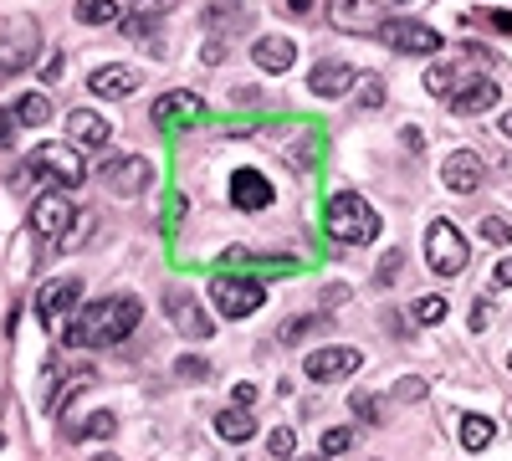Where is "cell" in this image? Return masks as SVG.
Masks as SVG:
<instances>
[{
	"instance_id": "cell-27",
	"label": "cell",
	"mask_w": 512,
	"mask_h": 461,
	"mask_svg": "<svg viewBox=\"0 0 512 461\" xmlns=\"http://www.w3.org/2000/svg\"><path fill=\"white\" fill-rule=\"evenodd\" d=\"M72 16H77L82 26H113V21H118V6H113V0H77Z\"/></svg>"
},
{
	"instance_id": "cell-15",
	"label": "cell",
	"mask_w": 512,
	"mask_h": 461,
	"mask_svg": "<svg viewBox=\"0 0 512 461\" xmlns=\"http://www.w3.org/2000/svg\"><path fill=\"white\" fill-rule=\"evenodd\" d=\"M354 82H359V72H354L349 62L328 57V62H318V67L308 72V93H313V98H344Z\"/></svg>"
},
{
	"instance_id": "cell-4",
	"label": "cell",
	"mask_w": 512,
	"mask_h": 461,
	"mask_svg": "<svg viewBox=\"0 0 512 461\" xmlns=\"http://www.w3.org/2000/svg\"><path fill=\"white\" fill-rule=\"evenodd\" d=\"M425 262H431L441 277H461L466 262H472V251H466L461 231H456L446 216H436L431 226H425Z\"/></svg>"
},
{
	"instance_id": "cell-18",
	"label": "cell",
	"mask_w": 512,
	"mask_h": 461,
	"mask_svg": "<svg viewBox=\"0 0 512 461\" xmlns=\"http://www.w3.org/2000/svg\"><path fill=\"white\" fill-rule=\"evenodd\" d=\"M67 139L88 144V149H108L113 123H108L103 113H93V108H72V113H67Z\"/></svg>"
},
{
	"instance_id": "cell-1",
	"label": "cell",
	"mask_w": 512,
	"mask_h": 461,
	"mask_svg": "<svg viewBox=\"0 0 512 461\" xmlns=\"http://www.w3.org/2000/svg\"><path fill=\"white\" fill-rule=\"evenodd\" d=\"M139 318H144V303L128 298V292H118V298L88 303V313L67 328V339L77 349H108V344H123L128 333L139 328Z\"/></svg>"
},
{
	"instance_id": "cell-39",
	"label": "cell",
	"mask_w": 512,
	"mask_h": 461,
	"mask_svg": "<svg viewBox=\"0 0 512 461\" xmlns=\"http://www.w3.org/2000/svg\"><path fill=\"white\" fill-rule=\"evenodd\" d=\"M400 277V251H390V257H384V267H379V282H395Z\"/></svg>"
},
{
	"instance_id": "cell-13",
	"label": "cell",
	"mask_w": 512,
	"mask_h": 461,
	"mask_svg": "<svg viewBox=\"0 0 512 461\" xmlns=\"http://www.w3.org/2000/svg\"><path fill=\"white\" fill-rule=\"evenodd\" d=\"M364 359H359V349H349V344H333V349H318V354H308V380L313 385H328V380H344V374H354Z\"/></svg>"
},
{
	"instance_id": "cell-31",
	"label": "cell",
	"mask_w": 512,
	"mask_h": 461,
	"mask_svg": "<svg viewBox=\"0 0 512 461\" xmlns=\"http://www.w3.org/2000/svg\"><path fill=\"white\" fill-rule=\"evenodd\" d=\"M354 103H359V108H379V103H384V82H379V77H359V82H354Z\"/></svg>"
},
{
	"instance_id": "cell-44",
	"label": "cell",
	"mask_w": 512,
	"mask_h": 461,
	"mask_svg": "<svg viewBox=\"0 0 512 461\" xmlns=\"http://www.w3.org/2000/svg\"><path fill=\"white\" fill-rule=\"evenodd\" d=\"M400 400H420V380H400Z\"/></svg>"
},
{
	"instance_id": "cell-25",
	"label": "cell",
	"mask_w": 512,
	"mask_h": 461,
	"mask_svg": "<svg viewBox=\"0 0 512 461\" xmlns=\"http://www.w3.org/2000/svg\"><path fill=\"white\" fill-rule=\"evenodd\" d=\"M113 431H118V415H113V410H98V415H88L82 426H72L67 441H108Z\"/></svg>"
},
{
	"instance_id": "cell-23",
	"label": "cell",
	"mask_w": 512,
	"mask_h": 461,
	"mask_svg": "<svg viewBox=\"0 0 512 461\" xmlns=\"http://www.w3.org/2000/svg\"><path fill=\"white\" fill-rule=\"evenodd\" d=\"M11 113H16L21 129H41V123L52 118V103H47V93H21V98L11 103Z\"/></svg>"
},
{
	"instance_id": "cell-2",
	"label": "cell",
	"mask_w": 512,
	"mask_h": 461,
	"mask_svg": "<svg viewBox=\"0 0 512 461\" xmlns=\"http://www.w3.org/2000/svg\"><path fill=\"white\" fill-rule=\"evenodd\" d=\"M328 236L333 241H344V246H369L379 236V216H374V205L354 190H338L328 200Z\"/></svg>"
},
{
	"instance_id": "cell-48",
	"label": "cell",
	"mask_w": 512,
	"mask_h": 461,
	"mask_svg": "<svg viewBox=\"0 0 512 461\" xmlns=\"http://www.w3.org/2000/svg\"><path fill=\"white\" fill-rule=\"evenodd\" d=\"M507 364H512V359H507Z\"/></svg>"
},
{
	"instance_id": "cell-36",
	"label": "cell",
	"mask_w": 512,
	"mask_h": 461,
	"mask_svg": "<svg viewBox=\"0 0 512 461\" xmlns=\"http://www.w3.org/2000/svg\"><path fill=\"white\" fill-rule=\"evenodd\" d=\"M425 88H431L436 98H451V67H431L425 72Z\"/></svg>"
},
{
	"instance_id": "cell-7",
	"label": "cell",
	"mask_w": 512,
	"mask_h": 461,
	"mask_svg": "<svg viewBox=\"0 0 512 461\" xmlns=\"http://www.w3.org/2000/svg\"><path fill=\"white\" fill-rule=\"evenodd\" d=\"M379 36H384V47L400 52V57H431V52H441V31L425 26V21H410V16L379 26Z\"/></svg>"
},
{
	"instance_id": "cell-16",
	"label": "cell",
	"mask_w": 512,
	"mask_h": 461,
	"mask_svg": "<svg viewBox=\"0 0 512 461\" xmlns=\"http://www.w3.org/2000/svg\"><path fill=\"white\" fill-rule=\"evenodd\" d=\"M164 308H169V323H175V328L185 333V339H195V344H200V339H210V318L200 313V303L190 298V292H180V287H175V292L164 298Z\"/></svg>"
},
{
	"instance_id": "cell-37",
	"label": "cell",
	"mask_w": 512,
	"mask_h": 461,
	"mask_svg": "<svg viewBox=\"0 0 512 461\" xmlns=\"http://www.w3.org/2000/svg\"><path fill=\"white\" fill-rule=\"evenodd\" d=\"M482 236H487L492 246H507V241H512V231H507L502 216H487V221H482Z\"/></svg>"
},
{
	"instance_id": "cell-5",
	"label": "cell",
	"mask_w": 512,
	"mask_h": 461,
	"mask_svg": "<svg viewBox=\"0 0 512 461\" xmlns=\"http://www.w3.org/2000/svg\"><path fill=\"white\" fill-rule=\"evenodd\" d=\"M36 47H41V26L31 16H11L0 26V77L26 72L36 62Z\"/></svg>"
},
{
	"instance_id": "cell-21",
	"label": "cell",
	"mask_w": 512,
	"mask_h": 461,
	"mask_svg": "<svg viewBox=\"0 0 512 461\" xmlns=\"http://www.w3.org/2000/svg\"><path fill=\"white\" fill-rule=\"evenodd\" d=\"M251 57H256V67H262V72H287L292 57H297V47H292L287 36H256Z\"/></svg>"
},
{
	"instance_id": "cell-19",
	"label": "cell",
	"mask_w": 512,
	"mask_h": 461,
	"mask_svg": "<svg viewBox=\"0 0 512 461\" xmlns=\"http://www.w3.org/2000/svg\"><path fill=\"white\" fill-rule=\"evenodd\" d=\"M139 82H144L139 67H123V62H118V67H98V72L88 77V93H93V98H128Z\"/></svg>"
},
{
	"instance_id": "cell-12",
	"label": "cell",
	"mask_w": 512,
	"mask_h": 461,
	"mask_svg": "<svg viewBox=\"0 0 512 461\" xmlns=\"http://www.w3.org/2000/svg\"><path fill=\"white\" fill-rule=\"evenodd\" d=\"M441 180H446V190H456V195H472V190H482V180H487V164H482V154H472V149H456V154H446V164H441Z\"/></svg>"
},
{
	"instance_id": "cell-14",
	"label": "cell",
	"mask_w": 512,
	"mask_h": 461,
	"mask_svg": "<svg viewBox=\"0 0 512 461\" xmlns=\"http://www.w3.org/2000/svg\"><path fill=\"white\" fill-rule=\"evenodd\" d=\"M328 16H333L338 31H354V36L384 26V21H379V16H384V11H379V0H328Z\"/></svg>"
},
{
	"instance_id": "cell-29",
	"label": "cell",
	"mask_w": 512,
	"mask_h": 461,
	"mask_svg": "<svg viewBox=\"0 0 512 461\" xmlns=\"http://www.w3.org/2000/svg\"><path fill=\"white\" fill-rule=\"evenodd\" d=\"M88 385H93V369H77L72 380H67V390H62V395H52L47 405H52V410H67V405H72V400H77L82 390H88Z\"/></svg>"
},
{
	"instance_id": "cell-46",
	"label": "cell",
	"mask_w": 512,
	"mask_h": 461,
	"mask_svg": "<svg viewBox=\"0 0 512 461\" xmlns=\"http://www.w3.org/2000/svg\"><path fill=\"white\" fill-rule=\"evenodd\" d=\"M93 461H118V456H93Z\"/></svg>"
},
{
	"instance_id": "cell-33",
	"label": "cell",
	"mask_w": 512,
	"mask_h": 461,
	"mask_svg": "<svg viewBox=\"0 0 512 461\" xmlns=\"http://www.w3.org/2000/svg\"><path fill=\"white\" fill-rule=\"evenodd\" d=\"M292 446H297V441H292V431H287V426H277V431L267 436V451H272L277 461H292Z\"/></svg>"
},
{
	"instance_id": "cell-20",
	"label": "cell",
	"mask_w": 512,
	"mask_h": 461,
	"mask_svg": "<svg viewBox=\"0 0 512 461\" xmlns=\"http://www.w3.org/2000/svg\"><path fill=\"white\" fill-rule=\"evenodd\" d=\"M502 93H497V82L492 77H472V82H461V88H451V113H487L492 103H497Z\"/></svg>"
},
{
	"instance_id": "cell-17",
	"label": "cell",
	"mask_w": 512,
	"mask_h": 461,
	"mask_svg": "<svg viewBox=\"0 0 512 461\" xmlns=\"http://www.w3.org/2000/svg\"><path fill=\"white\" fill-rule=\"evenodd\" d=\"M231 205L236 211H267L272 205V185L262 170H236L231 175Z\"/></svg>"
},
{
	"instance_id": "cell-35",
	"label": "cell",
	"mask_w": 512,
	"mask_h": 461,
	"mask_svg": "<svg viewBox=\"0 0 512 461\" xmlns=\"http://www.w3.org/2000/svg\"><path fill=\"white\" fill-rule=\"evenodd\" d=\"M354 415L364 426H379L384 421V410H379V400H369V395H354Z\"/></svg>"
},
{
	"instance_id": "cell-30",
	"label": "cell",
	"mask_w": 512,
	"mask_h": 461,
	"mask_svg": "<svg viewBox=\"0 0 512 461\" xmlns=\"http://www.w3.org/2000/svg\"><path fill=\"white\" fill-rule=\"evenodd\" d=\"M415 323H446V298H436V292L415 298Z\"/></svg>"
},
{
	"instance_id": "cell-26",
	"label": "cell",
	"mask_w": 512,
	"mask_h": 461,
	"mask_svg": "<svg viewBox=\"0 0 512 461\" xmlns=\"http://www.w3.org/2000/svg\"><path fill=\"white\" fill-rule=\"evenodd\" d=\"M216 431H221V441H251V436H256V421L236 405V410H221V415H216Z\"/></svg>"
},
{
	"instance_id": "cell-40",
	"label": "cell",
	"mask_w": 512,
	"mask_h": 461,
	"mask_svg": "<svg viewBox=\"0 0 512 461\" xmlns=\"http://www.w3.org/2000/svg\"><path fill=\"white\" fill-rule=\"evenodd\" d=\"M231 400H236L241 410H251V405H256V385H236V390H231Z\"/></svg>"
},
{
	"instance_id": "cell-9",
	"label": "cell",
	"mask_w": 512,
	"mask_h": 461,
	"mask_svg": "<svg viewBox=\"0 0 512 461\" xmlns=\"http://www.w3.org/2000/svg\"><path fill=\"white\" fill-rule=\"evenodd\" d=\"M77 298H82V282H77V277H62V282H47V287H41V298H36L41 328H47V333H62V323H67V313L77 308Z\"/></svg>"
},
{
	"instance_id": "cell-41",
	"label": "cell",
	"mask_w": 512,
	"mask_h": 461,
	"mask_svg": "<svg viewBox=\"0 0 512 461\" xmlns=\"http://www.w3.org/2000/svg\"><path fill=\"white\" fill-rule=\"evenodd\" d=\"M492 282H497V287H512V257H507V262H497V272H492Z\"/></svg>"
},
{
	"instance_id": "cell-24",
	"label": "cell",
	"mask_w": 512,
	"mask_h": 461,
	"mask_svg": "<svg viewBox=\"0 0 512 461\" xmlns=\"http://www.w3.org/2000/svg\"><path fill=\"white\" fill-rule=\"evenodd\" d=\"M456 436H461L466 451H487L492 436H497V426L487 421V415H461V431H456Z\"/></svg>"
},
{
	"instance_id": "cell-45",
	"label": "cell",
	"mask_w": 512,
	"mask_h": 461,
	"mask_svg": "<svg viewBox=\"0 0 512 461\" xmlns=\"http://www.w3.org/2000/svg\"><path fill=\"white\" fill-rule=\"evenodd\" d=\"M502 139H512V113H502Z\"/></svg>"
},
{
	"instance_id": "cell-43",
	"label": "cell",
	"mask_w": 512,
	"mask_h": 461,
	"mask_svg": "<svg viewBox=\"0 0 512 461\" xmlns=\"http://www.w3.org/2000/svg\"><path fill=\"white\" fill-rule=\"evenodd\" d=\"M282 6H287L292 16H313V0H282Z\"/></svg>"
},
{
	"instance_id": "cell-6",
	"label": "cell",
	"mask_w": 512,
	"mask_h": 461,
	"mask_svg": "<svg viewBox=\"0 0 512 461\" xmlns=\"http://www.w3.org/2000/svg\"><path fill=\"white\" fill-rule=\"evenodd\" d=\"M210 303H216L221 318H251L256 308L267 303V292L262 282H251V277H210Z\"/></svg>"
},
{
	"instance_id": "cell-28",
	"label": "cell",
	"mask_w": 512,
	"mask_h": 461,
	"mask_svg": "<svg viewBox=\"0 0 512 461\" xmlns=\"http://www.w3.org/2000/svg\"><path fill=\"white\" fill-rule=\"evenodd\" d=\"M461 21H466V26H487V31H502V36H512V16H507V11H492V6L466 11Z\"/></svg>"
},
{
	"instance_id": "cell-8",
	"label": "cell",
	"mask_w": 512,
	"mask_h": 461,
	"mask_svg": "<svg viewBox=\"0 0 512 461\" xmlns=\"http://www.w3.org/2000/svg\"><path fill=\"white\" fill-rule=\"evenodd\" d=\"M72 221H77V211L67 205V195H62V190L36 195V205H31V231H36V241L62 246V236H67V226H72Z\"/></svg>"
},
{
	"instance_id": "cell-42",
	"label": "cell",
	"mask_w": 512,
	"mask_h": 461,
	"mask_svg": "<svg viewBox=\"0 0 512 461\" xmlns=\"http://www.w3.org/2000/svg\"><path fill=\"white\" fill-rule=\"evenodd\" d=\"M62 72H67V62H62V57H52V62H47V67H41V77H47V82H57V77H62Z\"/></svg>"
},
{
	"instance_id": "cell-10",
	"label": "cell",
	"mask_w": 512,
	"mask_h": 461,
	"mask_svg": "<svg viewBox=\"0 0 512 461\" xmlns=\"http://www.w3.org/2000/svg\"><path fill=\"white\" fill-rule=\"evenodd\" d=\"M200 113H205V98H200V93L175 88V93L154 98V129H164V134H180V129H190V123H200Z\"/></svg>"
},
{
	"instance_id": "cell-3",
	"label": "cell",
	"mask_w": 512,
	"mask_h": 461,
	"mask_svg": "<svg viewBox=\"0 0 512 461\" xmlns=\"http://www.w3.org/2000/svg\"><path fill=\"white\" fill-rule=\"evenodd\" d=\"M21 175H26V180H52L57 190H77L82 180H88L77 149H67V144H36V149L21 159Z\"/></svg>"
},
{
	"instance_id": "cell-38",
	"label": "cell",
	"mask_w": 512,
	"mask_h": 461,
	"mask_svg": "<svg viewBox=\"0 0 512 461\" xmlns=\"http://www.w3.org/2000/svg\"><path fill=\"white\" fill-rule=\"evenodd\" d=\"M11 139H16V113H11V108H0V149H6Z\"/></svg>"
},
{
	"instance_id": "cell-47",
	"label": "cell",
	"mask_w": 512,
	"mask_h": 461,
	"mask_svg": "<svg viewBox=\"0 0 512 461\" xmlns=\"http://www.w3.org/2000/svg\"><path fill=\"white\" fill-rule=\"evenodd\" d=\"M303 461H323V456H303Z\"/></svg>"
},
{
	"instance_id": "cell-22",
	"label": "cell",
	"mask_w": 512,
	"mask_h": 461,
	"mask_svg": "<svg viewBox=\"0 0 512 461\" xmlns=\"http://www.w3.org/2000/svg\"><path fill=\"white\" fill-rule=\"evenodd\" d=\"M169 11H175V0H128V36H144V31H154Z\"/></svg>"
},
{
	"instance_id": "cell-32",
	"label": "cell",
	"mask_w": 512,
	"mask_h": 461,
	"mask_svg": "<svg viewBox=\"0 0 512 461\" xmlns=\"http://www.w3.org/2000/svg\"><path fill=\"white\" fill-rule=\"evenodd\" d=\"M354 446V426H333L323 431V456H338V451H349Z\"/></svg>"
},
{
	"instance_id": "cell-34",
	"label": "cell",
	"mask_w": 512,
	"mask_h": 461,
	"mask_svg": "<svg viewBox=\"0 0 512 461\" xmlns=\"http://www.w3.org/2000/svg\"><path fill=\"white\" fill-rule=\"evenodd\" d=\"M175 374H180V380H205L210 364H205V359H195V354H190V359L180 354V359H175Z\"/></svg>"
},
{
	"instance_id": "cell-11",
	"label": "cell",
	"mask_w": 512,
	"mask_h": 461,
	"mask_svg": "<svg viewBox=\"0 0 512 461\" xmlns=\"http://www.w3.org/2000/svg\"><path fill=\"white\" fill-rule=\"evenodd\" d=\"M103 185L113 190V195H144L149 185H154V164L144 159V154H128V159H113V164H103Z\"/></svg>"
}]
</instances>
